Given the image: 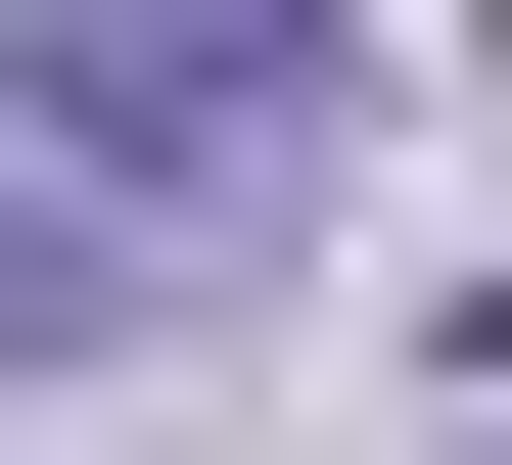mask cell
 <instances>
[{"label":"cell","mask_w":512,"mask_h":465,"mask_svg":"<svg viewBox=\"0 0 512 465\" xmlns=\"http://www.w3.org/2000/svg\"><path fill=\"white\" fill-rule=\"evenodd\" d=\"M47 186H326V47H47Z\"/></svg>","instance_id":"obj_1"}]
</instances>
